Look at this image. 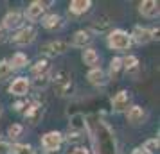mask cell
Listing matches in <instances>:
<instances>
[{
    "label": "cell",
    "instance_id": "1",
    "mask_svg": "<svg viewBox=\"0 0 160 154\" xmlns=\"http://www.w3.org/2000/svg\"><path fill=\"white\" fill-rule=\"evenodd\" d=\"M99 134L95 136V154H115V143H113V134L110 131L108 125L99 122L97 125Z\"/></svg>",
    "mask_w": 160,
    "mask_h": 154
},
{
    "label": "cell",
    "instance_id": "2",
    "mask_svg": "<svg viewBox=\"0 0 160 154\" xmlns=\"http://www.w3.org/2000/svg\"><path fill=\"white\" fill-rule=\"evenodd\" d=\"M54 86H56V93H58L59 97L72 95L74 81H72L70 72H67V70H59V72L56 73V79H54Z\"/></svg>",
    "mask_w": 160,
    "mask_h": 154
},
{
    "label": "cell",
    "instance_id": "3",
    "mask_svg": "<svg viewBox=\"0 0 160 154\" xmlns=\"http://www.w3.org/2000/svg\"><path fill=\"white\" fill-rule=\"evenodd\" d=\"M108 45L113 50H126L131 47V36L121 29L112 30L108 34Z\"/></svg>",
    "mask_w": 160,
    "mask_h": 154
},
{
    "label": "cell",
    "instance_id": "4",
    "mask_svg": "<svg viewBox=\"0 0 160 154\" xmlns=\"http://www.w3.org/2000/svg\"><path fill=\"white\" fill-rule=\"evenodd\" d=\"M34 38H36V30L32 29V27H23L16 32L15 36L11 38V41L15 45H20V47H25V45H29L34 41Z\"/></svg>",
    "mask_w": 160,
    "mask_h": 154
},
{
    "label": "cell",
    "instance_id": "5",
    "mask_svg": "<svg viewBox=\"0 0 160 154\" xmlns=\"http://www.w3.org/2000/svg\"><path fill=\"white\" fill-rule=\"evenodd\" d=\"M61 142H63V134L58 131H51V133H47V134H43L42 145H43L45 151H58Z\"/></svg>",
    "mask_w": 160,
    "mask_h": 154
},
{
    "label": "cell",
    "instance_id": "6",
    "mask_svg": "<svg viewBox=\"0 0 160 154\" xmlns=\"http://www.w3.org/2000/svg\"><path fill=\"white\" fill-rule=\"evenodd\" d=\"M42 115H43V108H42V104H38V102H32L31 106H27V110H25V120L32 125L40 122Z\"/></svg>",
    "mask_w": 160,
    "mask_h": 154
},
{
    "label": "cell",
    "instance_id": "7",
    "mask_svg": "<svg viewBox=\"0 0 160 154\" xmlns=\"http://www.w3.org/2000/svg\"><path fill=\"white\" fill-rule=\"evenodd\" d=\"M138 11L146 18H157L158 16V4L153 2V0H144V2L138 4Z\"/></svg>",
    "mask_w": 160,
    "mask_h": 154
},
{
    "label": "cell",
    "instance_id": "8",
    "mask_svg": "<svg viewBox=\"0 0 160 154\" xmlns=\"http://www.w3.org/2000/svg\"><path fill=\"white\" fill-rule=\"evenodd\" d=\"M68 45L65 41H49V43H43L42 45V52L49 54V56H56V54H63L67 52Z\"/></svg>",
    "mask_w": 160,
    "mask_h": 154
},
{
    "label": "cell",
    "instance_id": "9",
    "mask_svg": "<svg viewBox=\"0 0 160 154\" xmlns=\"http://www.w3.org/2000/svg\"><path fill=\"white\" fill-rule=\"evenodd\" d=\"M128 104H130V93L128 91H119L113 99H112V108L117 111V113H121L128 108Z\"/></svg>",
    "mask_w": 160,
    "mask_h": 154
},
{
    "label": "cell",
    "instance_id": "10",
    "mask_svg": "<svg viewBox=\"0 0 160 154\" xmlns=\"http://www.w3.org/2000/svg\"><path fill=\"white\" fill-rule=\"evenodd\" d=\"M126 118H128V122L133 124V125L142 124L146 120V111L142 110V108H138V106H131L130 110H128V113H126Z\"/></svg>",
    "mask_w": 160,
    "mask_h": 154
},
{
    "label": "cell",
    "instance_id": "11",
    "mask_svg": "<svg viewBox=\"0 0 160 154\" xmlns=\"http://www.w3.org/2000/svg\"><path fill=\"white\" fill-rule=\"evenodd\" d=\"M47 9V6H45V2H32L29 7H27V11H25V16L29 18L31 22H36L40 16L43 15V11Z\"/></svg>",
    "mask_w": 160,
    "mask_h": 154
},
{
    "label": "cell",
    "instance_id": "12",
    "mask_svg": "<svg viewBox=\"0 0 160 154\" xmlns=\"http://www.w3.org/2000/svg\"><path fill=\"white\" fill-rule=\"evenodd\" d=\"M27 90H29V81L25 77H18V79H15V81L11 82L9 93H13V95H25Z\"/></svg>",
    "mask_w": 160,
    "mask_h": 154
},
{
    "label": "cell",
    "instance_id": "13",
    "mask_svg": "<svg viewBox=\"0 0 160 154\" xmlns=\"http://www.w3.org/2000/svg\"><path fill=\"white\" fill-rule=\"evenodd\" d=\"M20 23H22V15L18 11H11L4 16V27L6 29H16V27H20Z\"/></svg>",
    "mask_w": 160,
    "mask_h": 154
},
{
    "label": "cell",
    "instance_id": "14",
    "mask_svg": "<svg viewBox=\"0 0 160 154\" xmlns=\"http://www.w3.org/2000/svg\"><path fill=\"white\" fill-rule=\"evenodd\" d=\"M131 40H135L140 45H146L148 41H151V32L146 29V27H135L133 29V34H131Z\"/></svg>",
    "mask_w": 160,
    "mask_h": 154
},
{
    "label": "cell",
    "instance_id": "15",
    "mask_svg": "<svg viewBox=\"0 0 160 154\" xmlns=\"http://www.w3.org/2000/svg\"><path fill=\"white\" fill-rule=\"evenodd\" d=\"M90 41H92V32H90V30H78V32L74 34L72 45L74 47H83V49H85V45H88Z\"/></svg>",
    "mask_w": 160,
    "mask_h": 154
},
{
    "label": "cell",
    "instance_id": "16",
    "mask_svg": "<svg viewBox=\"0 0 160 154\" xmlns=\"http://www.w3.org/2000/svg\"><path fill=\"white\" fill-rule=\"evenodd\" d=\"M88 81L92 82L94 86H102L104 82H106V77H104V72H102L101 68H92L90 72H88Z\"/></svg>",
    "mask_w": 160,
    "mask_h": 154
},
{
    "label": "cell",
    "instance_id": "17",
    "mask_svg": "<svg viewBox=\"0 0 160 154\" xmlns=\"http://www.w3.org/2000/svg\"><path fill=\"white\" fill-rule=\"evenodd\" d=\"M90 7H92L90 0H74V2H70V11H72L74 15H83Z\"/></svg>",
    "mask_w": 160,
    "mask_h": 154
},
{
    "label": "cell",
    "instance_id": "18",
    "mask_svg": "<svg viewBox=\"0 0 160 154\" xmlns=\"http://www.w3.org/2000/svg\"><path fill=\"white\" fill-rule=\"evenodd\" d=\"M70 127H72L76 133H81L85 127H87V118L83 113H76L70 117Z\"/></svg>",
    "mask_w": 160,
    "mask_h": 154
},
{
    "label": "cell",
    "instance_id": "19",
    "mask_svg": "<svg viewBox=\"0 0 160 154\" xmlns=\"http://www.w3.org/2000/svg\"><path fill=\"white\" fill-rule=\"evenodd\" d=\"M97 61H99V56H97V52H95L94 49H85V50H83V63H85V65L95 66Z\"/></svg>",
    "mask_w": 160,
    "mask_h": 154
},
{
    "label": "cell",
    "instance_id": "20",
    "mask_svg": "<svg viewBox=\"0 0 160 154\" xmlns=\"http://www.w3.org/2000/svg\"><path fill=\"white\" fill-rule=\"evenodd\" d=\"M121 63H122V66L126 68L128 73H135L138 70V59L135 56H128V58L121 59Z\"/></svg>",
    "mask_w": 160,
    "mask_h": 154
},
{
    "label": "cell",
    "instance_id": "21",
    "mask_svg": "<svg viewBox=\"0 0 160 154\" xmlns=\"http://www.w3.org/2000/svg\"><path fill=\"white\" fill-rule=\"evenodd\" d=\"M43 27L45 29H58V27H61V18H59L58 15H49L43 18Z\"/></svg>",
    "mask_w": 160,
    "mask_h": 154
},
{
    "label": "cell",
    "instance_id": "22",
    "mask_svg": "<svg viewBox=\"0 0 160 154\" xmlns=\"http://www.w3.org/2000/svg\"><path fill=\"white\" fill-rule=\"evenodd\" d=\"M25 65H27V56L22 54V52H16L15 56L11 58V63H9L11 68H23Z\"/></svg>",
    "mask_w": 160,
    "mask_h": 154
},
{
    "label": "cell",
    "instance_id": "23",
    "mask_svg": "<svg viewBox=\"0 0 160 154\" xmlns=\"http://www.w3.org/2000/svg\"><path fill=\"white\" fill-rule=\"evenodd\" d=\"M49 82H51V73L36 75V77H34V88H36V90H45Z\"/></svg>",
    "mask_w": 160,
    "mask_h": 154
},
{
    "label": "cell",
    "instance_id": "24",
    "mask_svg": "<svg viewBox=\"0 0 160 154\" xmlns=\"http://www.w3.org/2000/svg\"><path fill=\"white\" fill-rule=\"evenodd\" d=\"M43 73H49V63L45 59H42L32 66V75L36 77V75H43Z\"/></svg>",
    "mask_w": 160,
    "mask_h": 154
},
{
    "label": "cell",
    "instance_id": "25",
    "mask_svg": "<svg viewBox=\"0 0 160 154\" xmlns=\"http://www.w3.org/2000/svg\"><path fill=\"white\" fill-rule=\"evenodd\" d=\"M11 152L13 154H36L34 149L31 145H27V143H16V145H13Z\"/></svg>",
    "mask_w": 160,
    "mask_h": 154
},
{
    "label": "cell",
    "instance_id": "26",
    "mask_svg": "<svg viewBox=\"0 0 160 154\" xmlns=\"http://www.w3.org/2000/svg\"><path fill=\"white\" fill-rule=\"evenodd\" d=\"M11 72H13V68L9 66V63L6 59H2L0 61V81H6L9 75H11Z\"/></svg>",
    "mask_w": 160,
    "mask_h": 154
},
{
    "label": "cell",
    "instance_id": "27",
    "mask_svg": "<svg viewBox=\"0 0 160 154\" xmlns=\"http://www.w3.org/2000/svg\"><path fill=\"white\" fill-rule=\"evenodd\" d=\"M142 149H144V151H146L148 154H155L157 151H158V138H151V140H148V142L144 143V147H142Z\"/></svg>",
    "mask_w": 160,
    "mask_h": 154
},
{
    "label": "cell",
    "instance_id": "28",
    "mask_svg": "<svg viewBox=\"0 0 160 154\" xmlns=\"http://www.w3.org/2000/svg\"><path fill=\"white\" fill-rule=\"evenodd\" d=\"M121 66H122V63H121V59L119 58L112 59V63H110V77H112V79H115L117 77V73H119V70H121Z\"/></svg>",
    "mask_w": 160,
    "mask_h": 154
},
{
    "label": "cell",
    "instance_id": "29",
    "mask_svg": "<svg viewBox=\"0 0 160 154\" xmlns=\"http://www.w3.org/2000/svg\"><path fill=\"white\" fill-rule=\"evenodd\" d=\"M22 131H23V127L20 124H13V125H9L8 134L11 136V138H18V136L22 134Z\"/></svg>",
    "mask_w": 160,
    "mask_h": 154
},
{
    "label": "cell",
    "instance_id": "30",
    "mask_svg": "<svg viewBox=\"0 0 160 154\" xmlns=\"http://www.w3.org/2000/svg\"><path fill=\"white\" fill-rule=\"evenodd\" d=\"M0 154H11V147L4 142H0Z\"/></svg>",
    "mask_w": 160,
    "mask_h": 154
},
{
    "label": "cell",
    "instance_id": "31",
    "mask_svg": "<svg viewBox=\"0 0 160 154\" xmlns=\"http://www.w3.org/2000/svg\"><path fill=\"white\" fill-rule=\"evenodd\" d=\"M72 154H88V149L87 147H76L72 151Z\"/></svg>",
    "mask_w": 160,
    "mask_h": 154
},
{
    "label": "cell",
    "instance_id": "32",
    "mask_svg": "<svg viewBox=\"0 0 160 154\" xmlns=\"http://www.w3.org/2000/svg\"><path fill=\"white\" fill-rule=\"evenodd\" d=\"M131 154H148V152H146V151L142 149V147H138V149H135V151H133Z\"/></svg>",
    "mask_w": 160,
    "mask_h": 154
},
{
    "label": "cell",
    "instance_id": "33",
    "mask_svg": "<svg viewBox=\"0 0 160 154\" xmlns=\"http://www.w3.org/2000/svg\"><path fill=\"white\" fill-rule=\"evenodd\" d=\"M22 108H23V104H22V102H16V104H15V110H16V111H20Z\"/></svg>",
    "mask_w": 160,
    "mask_h": 154
},
{
    "label": "cell",
    "instance_id": "34",
    "mask_svg": "<svg viewBox=\"0 0 160 154\" xmlns=\"http://www.w3.org/2000/svg\"><path fill=\"white\" fill-rule=\"evenodd\" d=\"M2 38H4V30H2V27H0V41H2Z\"/></svg>",
    "mask_w": 160,
    "mask_h": 154
},
{
    "label": "cell",
    "instance_id": "35",
    "mask_svg": "<svg viewBox=\"0 0 160 154\" xmlns=\"http://www.w3.org/2000/svg\"><path fill=\"white\" fill-rule=\"evenodd\" d=\"M0 115H2V108H0Z\"/></svg>",
    "mask_w": 160,
    "mask_h": 154
}]
</instances>
